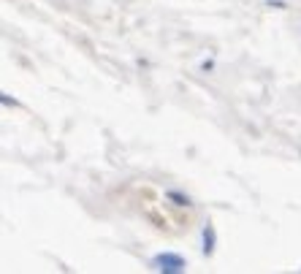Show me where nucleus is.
I'll use <instances>...</instances> for the list:
<instances>
[{
  "mask_svg": "<svg viewBox=\"0 0 301 274\" xmlns=\"http://www.w3.org/2000/svg\"><path fill=\"white\" fill-rule=\"evenodd\" d=\"M215 247H217V231H215V225H212V223H207L201 228V253L207 258H212V255H215Z\"/></svg>",
  "mask_w": 301,
  "mask_h": 274,
  "instance_id": "2",
  "label": "nucleus"
},
{
  "mask_svg": "<svg viewBox=\"0 0 301 274\" xmlns=\"http://www.w3.org/2000/svg\"><path fill=\"white\" fill-rule=\"evenodd\" d=\"M266 6H269V9H288L285 0H266Z\"/></svg>",
  "mask_w": 301,
  "mask_h": 274,
  "instance_id": "6",
  "label": "nucleus"
},
{
  "mask_svg": "<svg viewBox=\"0 0 301 274\" xmlns=\"http://www.w3.org/2000/svg\"><path fill=\"white\" fill-rule=\"evenodd\" d=\"M0 100H3V106H19V100L11 98L9 92H0Z\"/></svg>",
  "mask_w": 301,
  "mask_h": 274,
  "instance_id": "5",
  "label": "nucleus"
},
{
  "mask_svg": "<svg viewBox=\"0 0 301 274\" xmlns=\"http://www.w3.org/2000/svg\"><path fill=\"white\" fill-rule=\"evenodd\" d=\"M165 198H169L171 203H177V207H193L195 203L187 193H179V190H165Z\"/></svg>",
  "mask_w": 301,
  "mask_h": 274,
  "instance_id": "3",
  "label": "nucleus"
},
{
  "mask_svg": "<svg viewBox=\"0 0 301 274\" xmlns=\"http://www.w3.org/2000/svg\"><path fill=\"white\" fill-rule=\"evenodd\" d=\"M149 266H152L155 271H163V274H182V271H187V261L179 253H171V250L157 253L152 261H149Z\"/></svg>",
  "mask_w": 301,
  "mask_h": 274,
  "instance_id": "1",
  "label": "nucleus"
},
{
  "mask_svg": "<svg viewBox=\"0 0 301 274\" xmlns=\"http://www.w3.org/2000/svg\"><path fill=\"white\" fill-rule=\"evenodd\" d=\"M198 71H201V74H212V71H215V60H212V57L204 60L201 65H198Z\"/></svg>",
  "mask_w": 301,
  "mask_h": 274,
  "instance_id": "4",
  "label": "nucleus"
}]
</instances>
